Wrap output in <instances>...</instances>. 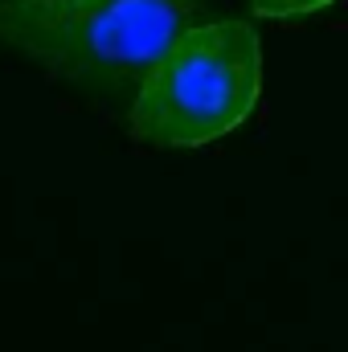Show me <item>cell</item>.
I'll list each match as a JSON object with an SVG mask.
<instances>
[{
	"mask_svg": "<svg viewBox=\"0 0 348 352\" xmlns=\"http://www.w3.org/2000/svg\"><path fill=\"white\" fill-rule=\"evenodd\" d=\"M29 4H78V0H29Z\"/></svg>",
	"mask_w": 348,
	"mask_h": 352,
	"instance_id": "4",
	"label": "cell"
},
{
	"mask_svg": "<svg viewBox=\"0 0 348 352\" xmlns=\"http://www.w3.org/2000/svg\"><path fill=\"white\" fill-rule=\"evenodd\" d=\"M262 45L246 21L193 25L156 62L131 102V131L152 148H201L259 102Z\"/></svg>",
	"mask_w": 348,
	"mask_h": 352,
	"instance_id": "2",
	"label": "cell"
},
{
	"mask_svg": "<svg viewBox=\"0 0 348 352\" xmlns=\"http://www.w3.org/2000/svg\"><path fill=\"white\" fill-rule=\"evenodd\" d=\"M193 0H0V37L37 58L54 78L102 98H131L180 41Z\"/></svg>",
	"mask_w": 348,
	"mask_h": 352,
	"instance_id": "1",
	"label": "cell"
},
{
	"mask_svg": "<svg viewBox=\"0 0 348 352\" xmlns=\"http://www.w3.org/2000/svg\"><path fill=\"white\" fill-rule=\"evenodd\" d=\"M259 16H303V12H316L332 0H250Z\"/></svg>",
	"mask_w": 348,
	"mask_h": 352,
	"instance_id": "3",
	"label": "cell"
}]
</instances>
